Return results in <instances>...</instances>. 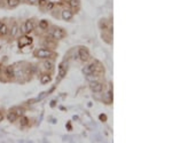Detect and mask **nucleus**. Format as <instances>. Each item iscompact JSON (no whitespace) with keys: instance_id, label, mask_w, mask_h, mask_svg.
<instances>
[{"instance_id":"nucleus-1","label":"nucleus","mask_w":172,"mask_h":143,"mask_svg":"<svg viewBox=\"0 0 172 143\" xmlns=\"http://www.w3.org/2000/svg\"><path fill=\"white\" fill-rule=\"evenodd\" d=\"M53 55H54V52L49 48H40L34 52V56L38 57V59H41V60L51 59Z\"/></svg>"},{"instance_id":"nucleus-2","label":"nucleus","mask_w":172,"mask_h":143,"mask_svg":"<svg viewBox=\"0 0 172 143\" xmlns=\"http://www.w3.org/2000/svg\"><path fill=\"white\" fill-rule=\"evenodd\" d=\"M34 30V23L31 20H28L25 22H23V23L21 24V28H20V32H22L23 34H28L30 32H32Z\"/></svg>"},{"instance_id":"nucleus-3","label":"nucleus","mask_w":172,"mask_h":143,"mask_svg":"<svg viewBox=\"0 0 172 143\" xmlns=\"http://www.w3.org/2000/svg\"><path fill=\"white\" fill-rule=\"evenodd\" d=\"M49 36H51L54 40H61L65 37V31L61 28H53L49 31Z\"/></svg>"},{"instance_id":"nucleus-4","label":"nucleus","mask_w":172,"mask_h":143,"mask_svg":"<svg viewBox=\"0 0 172 143\" xmlns=\"http://www.w3.org/2000/svg\"><path fill=\"white\" fill-rule=\"evenodd\" d=\"M32 38L31 37H28L27 34H23V36L21 37V39L20 41H18V47L20 48H23V47H25V46H29L32 44Z\"/></svg>"},{"instance_id":"nucleus-5","label":"nucleus","mask_w":172,"mask_h":143,"mask_svg":"<svg viewBox=\"0 0 172 143\" xmlns=\"http://www.w3.org/2000/svg\"><path fill=\"white\" fill-rule=\"evenodd\" d=\"M90 88H91V91L94 92V93H101L103 89V85L99 80L92 81V82H90Z\"/></svg>"},{"instance_id":"nucleus-6","label":"nucleus","mask_w":172,"mask_h":143,"mask_svg":"<svg viewBox=\"0 0 172 143\" xmlns=\"http://www.w3.org/2000/svg\"><path fill=\"white\" fill-rule=\"evenodd\" d=\"M78 59H80L82 61H88L90 60V53L86 48H79L78 49Z\"/></svg>"},{"instance_id":"nucleus-7","label":"nucleus","mask_w":172,"mask_h":143,"mask_svg":"<svg viewBox=\"0 0 172 143\" xmlns=\"http://www.w3.org/2000/svg\"><path fill=\"white\" fill-rule=\"evenodd\" d=\"M61 17L63 18L64 21H71L74 17V13L71 9H63L61 12Z\"/></svg>"},{"instance_id":"nucleus-8","label":"nucleus","mask_w":172,"mask_h":143,"mask_svg":"<svg viewBox=\"0 0 172 143\" xmlns=\"http://www.w3.org/2000/svg\"><path fill=\"white\" fill-rule=\"evenodd\" d=\"M5 76L7 77L8 79H14L15 78V70H14V68L12 65H7L5 68Z\"/></svg>"},{"instance_id":"nucleus-9","label":"nucleus","mask_w":172,"mask_h":143,"mask_svg":"<svg viewBox=\"0 0 172 143\" xmlns=\"http://www.w3.org/2000/svg\"><path fill=\"white\" fill-rule=\"evenodd\" d=\"M96 71V65L94 64V63H92V64H88V65H86L85 68L83 69V73L84 75H90V73H92V72H95Z\"/></svg>"},{"instance_id":"nucleus-10","label":"nucleus","mask_w":172,"mask_h":143,"mask_svg":"<svg viewBox=\"0 0 172 143\" xmlns=\"http://www.w3.org/2000/svg\"><path fill=\"white\" fill-rule=\"evenodd\" d=\"M18 30H20V27H18V24L15 22V23L12 25V28L9 29V31H8V33L11 34V37L12 38H15L17 36V33H18Z\"/></svg>"},{"instance_id":"nucleus-11","label":"nucleus","mask_w":172,"mask_h":143,"mask_svg":"<svg viewBox=\"0 0 172 143\" xmlns=\"http://www.w3.org/2000/svg\"><path fill=\"white\" fill-rule=\"evenodd\" d=\"M43 65H44V69H45L46 71H52V70L54 69V63H53V61H51V60H48V59H46L45 61H44Z\"/></svg>"},{"instance_id":"nucleus-12","label":"nucleus","mask_w":172,"mask_h":143,"mask_svg":"<svg viewBox=\"0 0 172 143\" xmlns=\"http://www.w3.org/2000/svg\"><path fill=\"white\" fill-rule=\"evenodd\" d=\"M99 78H100V76L98 72H92V73H90V75H86V80L88 81V82H92V81H98L99 80Z\"/></svg>"},{"instance_id":"nucleus-13","label":"nucleus","mask_w":172,"mask_h":143,"mask_svg":"<svg viewBox=\"0 0 172 143\" xmlns=\"http://www.w3.org/2000/svg\"><path fill=\"white\" fill-rule=\"evenodd\" d=\"M51 80H52V78H51V76H49V73H44L40 76V82H41L43 85L48 84V82H51Z\"/></svg>"},{"instance_id":"nucleus-14","label":"nucleus","mask_w":172,"mask_h":143,"mask_svg":"<svg viewBox=\"0 0 172 143\" xmlns=\"http://www.w3.org/2000/svg\"><path fill=\"white\" fill-rule=\"evenodd\" d=\"M8 31H9V29H8V27H7V24H6V23H2L1 25H0V36H2V37L7 36Z\"/></svg>"},{"instance_id":"nucleus-15","label":"nucleus","mask_w":172,"mask_h":143,"mask_svg":"<svg viewBox=\"0 0 172 143\" xmlns=\"http://www.w3.org/2000/svg\"><path fill=\"white\" fill-rule=\"evenodd\" d=\"M68 5L70 6V8L77 9L78 7H79L80 2H79V0H69V1H68Z\"/></svg>"},{"instance_id":"nucleus-16","label":"nucleus","mask_w":172,"mask_h":143,"mask_svg":"<svg viewBox=\"0 0 172 143\" xmlns=\"http://www.w3.org/2000/svg\"><path fill=\"white\" fill-rule=\"evenodd\" d=\"M17 118L18 117L16 116V113H15L14 111H9L8 114H7V119H8V121H11V123H14Z\"/></svg>"},{"instance_id":"nucleus-17","label":"nucleus","mask_w":172,"mask_h":143,"mask_svg":"<svg viewBox=\"0 0 172 143\" xmlns=\"http://www.w3.org/2000/svg\"><path fill=\"white\" fill-rule=\"evenodd\" d=\"M7 5L9 6V7H16V6L20 5L21 0H7Z\"/></svg>"},{"instance_id":"nucleus-18","label":"nucleus","mask_w":172,"mask_h":143,"mask_svg":"<svg viewBox=\"0 0 172 143\" xmlns=\"http://www.w3.org/2000/svg\"><path fill=\"white\" fill-rule=\"evenodd\" d=\"M39 28L41 29V30H47L48 29V22L46 20H41L39 22Z\"/></svg>"},{"instance_id":"nucleus-19","label":"nucleus","mask_w":172,"mask_h":143,"mask_svg":"<svg viewBox=\"0 0 172 143\" xmlns=\"http://www.w3.org/2000/svg\"><path fill=\"white\" fill-rule=\"evenodd\" d=\"M65 75H67V69H64V66L61 64L59 68V76H60V78H63Z\"/></svg>"},{"instance_id":"nucleus-20","label":"nucleus","mask_w":172,"mask_h":143,"mask_svg":"<svg viewBox=\"0 0 172 143\" xmlns=\"http://www.w3.org/2000/svg\"><path fill=\"white\" fill-rule=\"evenodd\" d=\"M99 27L101 30H107V28H108V25H107V21L106 20H101L99 22Z\"/></svg>"},{"instance_id":"nucleus-21","label":"nucleus","mask_w":172,"mask_h":143,"mask_svg":"<svg viewBox=\"0 0 172 143\" xmlns=\"http://www.w3.org/2000/svg\"><path fill=\"white\" fill-rule=\"evenodd\" d=\"M14 112L16 113L17 117H21V116H23L24 114V109H22V108H17V109L14 110Z\"/></svg>"},{"instance_id":"nucleus-22","label":"nucleus","mask_w":172,"mask_h":143,"mask_svg":"<svg viewBox=\"0 0 172 143\" xmlns=\"http://www.w3.org/2000/svg\"><path fill=\"white\" fill-rule=\"evenodd\" d=\"M21 126H25L28 125V123H29V119L27 118V117H24V116H21Z\"/></svg>"},{"instance_id":"nucleus-23","label":"nucleus","mask_w":172,"mask_h":143,"mask_svg":"<svg viewBox=\"0 0 172 143\" xmlns=\"http://www.w3.org/2000/svg\"><path fill=\"white\" fill-rule=\"evenodd\" d=\"M54 6H55V4H54V2H52V1H48L47 4H46V6H45V7H46V9H47V10H52V9L54 8Z\"/></svg>"},{"instance_id":"nucleus-24","label":"nucleus","mask_w":172,"mask_h":143,"mask_svg":"<svg viewBox=\"0 0 172 143\" xmlns=\"http://www.w3.org/2000/svg\"><path fill=\"white\" fill-rule=\"evenodd\" d=\"M47 2H48V0H38V1H37V4H39L40 7H45Z\"/></svg>"},{"instance_id":"nucleus-25","label":"nucleus","mask_w":172,"mask_h":143,"mask_svg":"<svg viewBox=\"0 0 172 143\" xmlns=\"http://www.w3.org/2000/svg\"><path fill=\"white\" fill-rule=\"evenodd\" d=\"M100 119H101V120H103V121H105V120L107 119V117H106L105 114H100Z\"/></svg>"},{"instance_id":"nucleus-26","label":"nucleus","mask_w":172,"mask_h":143,"mask_svg":"<svg viewBox=\"0 0 172 143\" xmlns=\"http://www.w3.org/2000/svg\"><path fill=\"white\" fill-rule=\"evenodd\" d=\"M28 1L31 2V4H37V1H38V0H28Z\"/></svg>"},{"instance_id":"nucleus-27","label":"nucleus","mask_w":172,"mask_h":143,"mask_svg":"<svg viewBox=\"0 0 172 143\" xmlns=\"http://www.w3.org/2000/svg\"><path fill=\"white\" fill-rule=\"evenodd\" d=\"M2 120H4V114L0 112V121H2Z\"/></svg>"},{"instance_id":"nucleus-28","label":"nucleus","mask_w":172,"mask_h":143,"mask_svg":"<svg viewBox=\"0 0 172 143\" xmlns=\"http://www.w3.org/2000/svg\"><path fill=\"white\" fill-rule=\"evenodd\" d=\"M1 24H2V22H0V25H1Z\"/></svg>"}]
</instances>
